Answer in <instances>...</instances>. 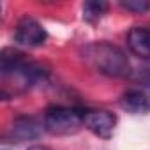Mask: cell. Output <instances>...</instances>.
Listing matches in <instances>:
<instances>
[{
  "label": "cell",
  "mask_w": 150,
  "mask_h": 150,
  "mask_svg": "<svg viewBox=\"0 0 150 150\" xmlns=\"http://www.w3.org/2000/svg\"><path fill=\"white\" fill-rule=\"evenodd\" d=\"M131 76H132V80H134L136 83H139L141 87H150V65L134 71Z\"/></svg>",
  "instance_id": "8fae6325"
},
{
  "label": "cell",
  "mask_w": 150,
  "mask_h": 150,
  "mask_svg": "<svg viewBox=\"0 0 150 150\" xmlns=\"http://www.w3.org/2000/svg\"><path fill=\"white\" fill-rule=\"evenodd\" d=\"M85 111L67 106H51L46 110L42 124L44 131L53 136H67L74 134L83 127Z\"/></svg>",
  "instance_id": "3957f363"
},
{
  "label": "cell",
  "mask_w": 150,
  "mask_h": 150,
  "mask_svg": "<svg viewBox=\"0 0 150 150\" xmlns=\"http://www.w3.org/2000/svg\"><path fill=\"white\" fill-rule=\"evenodd\" d=\"M28 150H51V148H48V146H41V145H35V146H30Z\"/></svg>",
  "instance_id": "7c38bea8"
},
{
  "label": "cell",
  "mask_w": 150,
  "mask_h": 150,
  "mask_svg": "<svg viewBox=\"0 0 150 150\" xmlns=\"http://www.w3.org/2000/svg\"><path fill=\"white\" fill-rule=\"evenodd\" d=\"M120 7L136 14H143L150 9V2H146V0H127V2H120Z\"/></svg>",
  "instance_id": "30bf717a"
},
{
  "label": "cell",
  "mask_w": 150,
  "mask_h": 150,
  "mask_svg": "<svg viewBox=\"0 0 150 150\" xmlns=\"http://www.w3.org/2000/svg\"><path fill=\"white\" fill-rule=\"evenodd\" d=\"M81 58L90 69H94L99 74H104L108 78L131 76V62L127 55L111 42L99 41L83 46Z\"/></svg>",
  "instance_id": "6da1fadb"
},
{
  "label": "cell",
  "mask_w": 150,
  "mask_h": 150,
  "mask_svg": "<svg viewBox=\"0 0 150 150\" xmlns=\"http://www.w3.org/2000/svg\"><path fill=\"white\" fill-rule=\"evenodd\" d=\"M120 108L131 115H146L150 113V94L141 88L127 90L120 97Z\"/></svg>",
  "instance_id": "52a82bcc"
},
{
  "label": "cell",
  "mask_w": 150,
  "mask_h": 150,
  "mask_svg": "<svg viewBox=\"0 0 150 150\" xmlns=\"http://www.w3.org/2000/svg\"><path fill=\"white\" fill-rule=\"evenodd\" d=\"M108 11V4L103 2V0H90V2L83 4V20L85 21H97L101 20Z\"/></svg>",
  "instance_id": "9c48e42d"
},
{
  "label": "cell",
  "mask_w": 150,
  "mask_h": 150,
  "mask_svg": "<svg viewBox=\"0 0 150 150\" xmlns=\"http://www.w3.org/2000/svg\"><path fill=\"white\" fill-rule=\"evenodd\" d=\"M2 78H4V85L7 81L14 83L16 92H25L35 85H41L46 81L48 72L25 58V55L18 50L13 48H6L2 51Z\"/></svg>",
  "instance_id": "7a4b0ae2"
},
{
  "label": "cell",
  "mask_w": 150,
  "mask_h": 150,
  "mask_svg": "<svg viewBox=\"0 0 150 150\" xmlns=\"http://www.w3.org/2000/svg\"><path fill=\"white\" fill-rule=\"evenodd\" d=\"M46 39H48V34L37 20L25 16L18 21L16 30H14V41L20 46L37 48V46H42L46 42Z\"/></svg>",
  "instance_id": "277c9868"
},
{
  "label": "cell",
  "mask_w": 150,
  "mask_h": 150,
  "mask_svg": "<svg viewBox=\"0 0 150 150\" xmlns=\"http://www.w3.org/2000/svg\"><path fill=\"white\" fill-rule=\"evenodd\" d=\"M127 46L132 55L150 60V27H134L127 34Z\"/></svg>",
  "instance_id": "ba28073f"
},
{
  "label": "cell",
  "mask_w": 150,
  "mask_h": 150,
  "mask_svg": "<svg viewBox=\"0 0 150 150\" xmlns=\"http://www.w3.org/2000/svg\"><path fill=\"white\" fill-rule=\"evenodd\" d=\"M117 125V117L111 111L106 110H90L85 111L83 117V127H87L92 134L103 139H110L115 132Z\"/></svg>",
  "instance_id": "5b68a950"
},
{
  "label": "cell",
  "mask_w": 150,
  "mask_h": 150,
  "mask_svg": "<svg viewBox=\"0 0 150 150\" xmlns=\"http://www.w3.org/2000/svg\"><path fill=\"white\" fill-rule=\"evenodd\" d=\"M44 131V124H41L34 117H20L16 118L7 132V138L14 143H23L30 139H37Z\"/></svg>",
  "instance_id": "8992f818"
}]
</instances>
